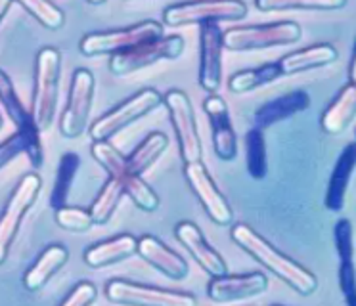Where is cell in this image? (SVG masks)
<instances>
[{
  "mask_svg": "<svg viewBox=\"0 0 356 306\" xmlns=\"http://www.w3.org/2000/svg\"><path fill=\"white\" fill-rule=\"evenodd\" d=\"M230 237L240 249L248 252L249 257H253L261 266L266 268L270 274L276 275L278 280H282L291 289L297 291L299 295L309 297L316 291V275L305 266H301L299 262H295L286 255H282L274 245L268 243L251 226L243 224V222L234 224L232 230H230Z\"/></svg>",
  "mask_w": 356,
  "mask_h": 306,
  "instance_id": "obj_1",
  "label": "cell"
},
{
  "mask_svg": "<svg viewBox=\"0 0 356 306\" xmlns=\"http://www.w3.org/2000/svg\"><path fill=\"white\" fill-rule=\"evenodd\" d=\"M62 54L52 46L40 48L35 60V83H33L31 113L40 132L52 127L56 119V106L60 96Z\"/></svg>",
  "mask_w": 356,
  "mask_h": 306,
  "instance_id": "obj_2",
  "label": "cell"
},
{
  "mask_svg": "<svg viewBox=\"0 0 356 306\" xmlns=\"http://www.w3.org/2000/svg\"><path fill=\"white\" fill-rule=\"evenodd\" d=\"M90 153H92L94 159L98 161V165H102V168L108 172L109 178L115 180L123 188L124 195H129L132 199V203L138 207L140 211L155 213L159 209L157 193L144 182L142 176L131 172L127 157L109 140L92 142Z\"/></svg>",
  "mask_w": 356,
  "mask_h": 306,
  "instance_id": "obj_3",
  "label": "cell"
},
{
  "mask_svg": "<svg viewBox=\"0 0 356 306\" xmlns=\"http://www.w3.org/2000/svg\"><path fill=\"white\" fill-rule=\"evenodd\" d=\"M302 29L295 22H274L261 25H243L225 31L222 45L230 52H251L272 46H286L299 42Z\"/></svg>",
  "mask_w": 356,
  "mask_h": 306,
  "instance_id": "obj_4",
  "label": "cell"
},
{
  "mask_svg": "<svg viewBox=\"0 0 356 306\" xmlns=\"http://www.w3.org/2000/svg\"><path fill=\"white\" fill-rule=\"evenodd\" d=\"M163 37V25L154 19L140 22L131 27L113 31H102V33H90L85 35L79 42V50L86 58L94 56H113L136 48V46L155 40Z\"/></svg>",
  "mask_w": 356,
  "mask_h": 306,
  "instance_id": "obj_5",
  "label": "cell"
},
{
  "mask_svg": "<svg viewBox=\"0 0 356 306\" xmlns=\"http://www.w3.org/2000/svg\"><path fill=\"white\" fill-rule=\"evenodd\" d=\"M163 106V96L154 88H144V90L136 92L132 98L124 99L123 104H119L113 109H109L108 113L98 117L96 121L90 124L88 134L92 138V142H100V140H109L113 138L117 132H121L127 127H131L132 122H136L147 113H152L154 109Z\"/></svg>",
  "mask_w": 356,
  "mask_h": 306,
  "instance_id": "obj_6",
  "label": "cell"
},
{
  "mask_svg": "<svg viewBox=\"0 0 356 306\" xmlns=\"http://www.w3.org/2000/svg\"><path fill=\"white\" fill-rule=\"evenodd\" d=\"M249 12L243 0H194V2H180L165 8L163 23L169 27H184L195 23L207 22H234L245 17Z\"/></svg>",
  "mask_w": 356,
  "mask_h": 306,
  "instance_id": "obj_7",
  "label": "cell"
},
{
  "mask_svg": "<svg viewBox=\"0 0 356 306\" xmlns=\"http://www.w3.org/2000/svg\"><path fill=\"white\" fill-rule=\"evenodd\" d=\"M184 48H186V42L180 35H167V37L163 35L161 38L144 42L127 52L113 54L109 60V71L117 76L132 75L140 69L154 65L157 61L177 60L182 56Z\"/></svg>",
  "mask_w": 356,
  "mask_h": 306,
  "instance_id": "obj_8",
  "label": "cell"
},
{
  "mask_svg": "<svg viewBox=\"0 0 356 306\" xmlns=\"http://www.w3.org/2000/svg\"><path fill=\"white\" fill-rule=\"evenodd\" d=\"M40 190H42L40 176L29 172L19 180L16 190L12 191L8 203L0 214V264H4V260L8 257L10 247L14 245V239L19 232L25 214L31 211Z\"/></svg>",
  "mask_w": 356,
  "mask_h": 306,
  "instance_id": "obj_9",
  "label": "cell"
},
{
  "mask_svg": "<svg viewBox=\"0 0 356 306\" xmlns=\"http://www.w3.org/2000/svg\"><path fill=\"white\" fill-rule=\"evenodd\" d=\"M163 104L169 109L182 163L186 165V163L202 161V138H200V130H197V122H195L194 107H192V102L188 98L186 92L169 90L163 96Z\"/></svg>",
  "mask_w": 356,
  "mask_h": 306,
  "instance_id": "obj_10",
  "label": "cell"
},
{
  "mask_svg": "<svg viewBox=\"0 0 356 306\" xmlns=\"http://www.w3.org/2000/svg\"><path fill=\"white\" fill-rule=\"evenodd\" d=\"M94 86H96V79L88 69H75V73L71 75L67 104L60 117V132L63 138L75 140L81 134H85L92 109Z\"/></svg>",
  "mask_w": 356,
  "mask_h": 306,
  "instance_id": "obj_11",
  "label": "cell"
},
{
  "mask_svg": "<svg viewBox=\"0 0 356 306\" xmlns=\"http://www.w3.org/2000/svg\"><path fill=\"white\" fill-rule=\"evenodd\" d=\"M106 297L117 305L144 306H194L195 297L182 291L161 289L129 280H109L106 283Z\"/></svg>",
  "mask_w": 356,
  "mask_h": 306,
  "instance_id": "obj_12",
  "label": "cell"
},
{
  "mask_svg": "<svg viewBox=\"0 0 356 306\" xmlns=\"http://www.w3.org/2000/svg\"><path fill=\"white\" fill-rule=\"evenodd\" d=\"M0 106L8 115L12 122L16 124L17 132H22L27 140V157L33 168L42 167V144H40V130L33 119L31 109L24 106V102L16 92V86L12 83L10 75L0 69Z\"/></svg>",
  "mask_w": 356,
  "mask_h": 306,
  "instance_id": "obj_13",
  "label": "cell"
},
{
  "mask_svg": "<svg viewBox=\"0 0 356 306\" xmlns=\"http://www.w3.org/2000/svg\"><path fill=\"white\" fill-rule=\"evenodd\" d=\"M184 176H186L190 190L194 191L195 198L200 199V203L205 209V213L209 214L211 220L215 222L217 226H230L234 220L232 207L228 205V201L220 193L217 184L211 178L209 170L202 161L186 163L184 165Z\"/></svg>",
  "mask_w": 356,
  "mask_h": 306,
  "instance_id": "obj_14",
  "label": "cell"
},
{
  "mask_svg": "<svg viewBox=\"0 0 356 306\" xmlns=\"http://www.w3.org/2000/svg\"><path fill=\"white\" fill-rule=\"evenodd\" d=\"M222 35L217 22L202 23L200 29V71L197 81L203 90L217 94L222 84Z\"/></svg>",
  "mask_w": 356,
  "mask_h": 306,
  "instance_id": "obj_15",
  "label": "cell"
},
{
  "mask_svg": "<svg viewBox=\"0 0 356 306\" xmlns=\"http://www.w3.org/2000/svg\"><path fill=\"white\" fill-rule=\"evenodd\" d=\"M203 111L209 119L215 155L220 161H234L238 155V136L226 99L220 98L218 94H209V98L203 102Z\"/></svg>",
  "mask_w": 356,
  "mask_h": 306,
  "instance_id": "obj_16",
  "label": "cell"
},
{
  "mask_svg": "<svg viewBox=\"0 0 356 306\" xmlns=\"http://www.w3.org/2000/svg\"><path fill=\"white\" fill-rule=\"evenodd\" d=\"M268 287V277L253 274H225L213 277L207 285V297L215 303H232L263 295Z\"/></svg>",
  "mask_w": 356,
  "mask_h": 306,
  "instance_id": "obj_17",
  "label": "cell"
},
{
  "mask_svg": "<svg viewBox=\"0 0 356 306\" xmlns=\"http://www.w3.org/2000/svg\"><path fill=\"white\" fill-rule=\"evenodd\" d=\"M175 236L180 241V245L190 252V257L200 264V266L211 275V277H217V275L228 274V266H226L225 259L218 255L202 234V230L195 226L194 222H178L175 226Z\"/></svg>",
  "mask_w": 356,
  "mask_h": 306,
  "instance_id": "obj_18",
  "label": "cell"
},
{
  "mask_svg": "<svg viewBox=\"0 0 356 306\" xmlns=\"http://www.w3.org/2000/svg\"><path fill=\"white\" fill-rule=\"evenodd\" d=\"M335 249L339 255V287L347 305L356 306V266H355V232L353 222L341 218L333 228Z\"/></svg>",
  "mask_w": 356,
  "mask_h": 306,
  "instance_id": "obj_19",
  "label": "cell"
},
{
  "mask_svg": "<svg viewBox=\"0 0 356 306\" xmlns=\"http://www.w3.org/2000/svg\"><path fill=\"white\" fill-rule=\"evenodd\" d=\"M149 266H154L157 272H161L165 277L180 282L186 280L190 274L188 262L177 251L163 243L161 239L154 236H142L138 239V252Z\"/></svg>",
  "mask_w": 356,
  "mask_h": 306,
  "instance_id": "obj_20",
  "label": "cell"
},
{
  "mask_svg": "<svg viewBox=\"0 0 356 306\" xmlns=\"http://www.w3.org/2000/svg\"><path fill=\"white\" fill-rule=\"evenodd\" d=\"M310 106V96L305 90H291L266 102L253 113V122L257 129H268L270 124L289 119L293 115L301 113Z\"/></svg>",
  "mask_w": 356,
  "mask_h": 306,
  "instance_id": "obj_21",
  "label": "cell"
},
{
  "mask_svg": "<svg viewBox=\"0 0 356 306\" xmlns=\"http://www.w3.org/2000/svg\"><path fill=\"white\" fill-rule=\"evenodd\" d=\"M136 252H138V239L131 234H121V236L111 237V239H106V241L88 247L83 259H85L86 266L104 268L119 264L123 260L131 259Z\"/></svg>",
  "mask_w": 356,
  "mask_h": 306,
  "instance_id": "obj_22",
  "label": "cell"
},
{
  "mask_svg": "<svg viewBox=\"0 0 356 306\" xmlns=\"http://www.w3.org/2000/svg\"><path fill=\"white\" fill-rule=\"evenodd\" d=\"M356 168V142H350L343 147L339 157L335 161V167L332 170V178L327 184V193H325V207L337 213L345 207L348 182L353 178Z\"/></svg>",
  "mask_w": 356,
  "mask_h": 306,
  "instance_id": "obj_23",
  "label": "cell"
},
{
  "mask_svg": "<svg viewBox=\"0 0 356 306\" xmlns=\"http://www.w3.org/2000/svg\"><path fill=\"white\" fill-rule=\"evenodd\" d=\"M337 58H339L337 48L324 42V45H312L301 48V50H295L291 54H286L278 63L284 75H297V73H305L310 69L325 67L333 61H337Z\"/></svg>",
  "mask_w": 356,
  "mask_h": 306,
  "instance_id": "obj_24",
  "label": "cell"
},
{
  "mask_svg": "<svg viewBox=\"0 0 356 306\" xmlns=\"http://www.w3.org/2000/svg\"><path fill=\"white\" fill-rule=\"evenodd\" d=\"M67 259H70V251L63 245L54 243L47 247L39 255V259L35 260V264L27 270V274L24 275L25 289L33 291V293L42 289L62 270Z\"/></svg>",
  "mask_w": 356,
  "mask_h": 306,
  "instance_id": "obj_25",
  "label": "cell"
},
{
  "mask_svg": "<svg viewBox=\"0 0 356 306\" xmlns=\"http://www.w3.org/2000/svg\"><path fill=\"white\" fill-rule=\"evenodd\" d=\"M356 117V84L348 83L339 96L333 99L322 115V129L325 134L337 136L345 132Z\"/></svg>",
  "mask_w": 356,
  "mask_h": 306,
  "instance_id": "obj_26",
  "label": "cell"
},
{
  "mask_svg": "<svg viewBox=\"0 0 356 306\" xmlns=\"http://www.w3.org/2000/svg\"><path fill=\"white\" fill-rule=\"evenodd\" d=\"M280 76H284L282 67H280L278 61H272V63H263L259 67L253 69H243L234 73L228 79V90L234 94H245V92L257 90L264 84H270L274 81H278Z\"/></svg>",
  "mask_w": 356,
  "mask_h": 306,
  "instance_id": "obj_27",
  "label": "cell"
},
{
  "mask_svg": "<svg viewBox=\"0 0 356 306\" xmlns=\"http://www.w3.org/2000/svg\"><path fill=\"white\" fill-rule=\"evenodd\" d=\"M169 147V138L165 136L163 132L155 130V132H149L142 142H140L134 152L127 157V163H129V168L134 175L142 176L146 172L147 168H152L155 161L161 157L163 153L167 152Z\"/></svg>",
  "mask_w": 356,
  "mask_h": 306,
  "instance_id": "obj_28",
  "label": "cell"
},
{
  "mask_svg": "<svg viewBox=\"0 0 356 306\" xmlns=\"http://www.w3.org/2000/svg\"><path fill=\"white\" fill-rule=\"evenodd\" d=\"M79 167H81V157L75 152H65L60 157L54 188H52V193H50V207L52 209H58V207H63L67 203L71 186L75 182Z\"/></svg>",
  "mask_w": 356,
  "mask_h": 306,
  "instance_id": "obj_29",
  "label": "cell"
},
{
  "mask_svg": "<svg viewBox=\"0 0 356 306\" xmlns=\"http://www.w3.org/2000/svg\"><path fill=\"white\" fill-rule=\"evenodd\" d=\"M245 161H248V172L251 178L261 180L268 170V157H266V142H264L263 130L253 129L245 134Z\"/></svg>",
  "mask_w": 356,
  "mask_h": 306,
  "instance_id": "obj_30",
  "label": "cell"
},
{
  "mask_svg": "<svg viewBox=\"0 0 356 306\" xmlns=\"http://www.w3.org/2000/svg\"><path fill=\"white\" fill-rule=\"evenodd\" d=\"M124 195L123 188L109 178L108 182L102 186L98 198L94 199L92 207H90V214H92L94 224H108L111 216L115 214L117 207L121 203V198Z\"/></svg>",
  "mask_w": 356,
  "mask_h": 306,
  "instance_id": "obj_31",
  "label": "cell"
},
{
  "mask_svg": "<svg viewBox=\"0 0 356 306\" xmlns=\"http://www.w3.org/2000/svg\"><path fill=\"white\" fill-rule=\"evenodd\" d=\"M261 12H284V10H341L347 0H255Z\"/></svg>",
  "mask_w": 356,
  "mask_h": 306,
  "instance_id": "obj_32",
  "label": "cell"
},
{
  "mask_svg": "<svg viewBox=\"0 0 356 306\" xmlns=\"http://www.w3.org/2000/svg\"><path fill=\"white\" fill-rule=\"evenodd\" d=\"M37 22L48 31H60L65 23V14L50 0H16Z\"/></svg>",
  "mask_w": 356,
  "mask_h": 306,
  "instance_id": "obj_33",
  "label": "cell"
},
{
  "mask_svg": "<svg viewBox=\"0 0 356 306\" xmlns=\"http://www.w3.org/2000/svg\"><path fill=\"white\" fill-rule=\"evenodd\" d=\"M56 214V224L60 226L65 232H75V234H83V232H88V230L94 226L92 214L86 209H81V207H70L63 205L54 209Z\"/></svg>",
  "mask_w": 356,
  "mask_h": 306,
  "instance_id": "obj_34",
  "label": "cell"
},
{
  "mask_svg": "<svg viewBox=\"0 0 356 306\" xmlns=\"http://www.w3.org/2000/svg\"><path fill=\"white\" fill-rule=\"evenodd\" d=\"M22 153H27V140H25L22 132L16 130L12 136L4 138L0 142V170L16 159L17 155H22Z\"/></svg>",
  "mask_w": 356,
  "mask_h": 306,
  "instance_id": "obj_35",
  "label": "cell"
},
{
  "mask_svg": "<svg viewBox=\"0 0 356 306\" xmlns=\"http://www.w3.org/2000/svg\"><path fill=\"white\" fill-rule=\"evenodd\" d=\"M96 298H98V289H96V285L90 282H81L70 291V295L63 298L62 305L63 306H86V305H92Z\"/></svg>",
  "mask_w": 356,
  "mask_h": 306,
  "instance_id": "obj_36",
  "label": "cell"
},
{
  "mask_svg": "<svg viewBox=\"0 0 356 306\" xmlns=\"http://www.w3.org/2000/svg\"><path fill=\"white\" fill-rule=\"evenodd\" d=\"M14 2H16V0H0V23L4 19V15L8 14V10L12 8Z\"/></svg>",
  "mask_w": 356,
  "mask_h": 306,
  "instance_id": "obj_37",
  "label": "cell"
},
{
  "mask_svg": "<svg viewBox=\"0 0 356 306\" xmlns=\"http://www.w3.org/2000/svg\"><path fill=\"white\" fill-rule=\"evenodd\" d=\"M348 76H350V83L356 84V45L355 52H353V61H350V69H348Z\"/></svg>",
  "mask_w": 356,
  "mask_h": 306,
  "instance_id": "obj_38",
  "label": "cell"
},
{
  "mask_svg": "<svg viewBox=\"0 0 356 306\" xmlns=\"http://www.w3.org/2000/svg\"><path fill=\"white\" fill-rule=\"evenodd\" d=\"M88 4H94V6H98V4H104L106 0H86Z\"/></svg>",
  "mask_w": 356,
  "mask_h": 306,
  "instance_id": "obj_39",
  "label": "cell"
},
{
  "mask_svg": "<svg viewBox=\"0 0 356 306\" xmlns=\"http://www.w3.org/2000/svg\"><path fill=\"white\" fill-rule=\"evenodd\" d=\"M2 127H4V119H2V113H0V130H2Z\"/></svg>",
  "mask_w": 356,
  "mask_h": 306,
  "instance_id": "obj_40",
  "label": "cell"
}]
</instances>
